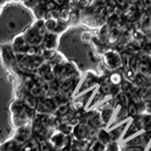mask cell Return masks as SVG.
I'll list each match as a JSON object with an SVG mask.
<instances>
[{"instance_id": "cell-24", "label": "cell", "mask_w": 151, "mask_h": 151, "mask_svg": "<svg viewBox=\"0 0 151 151\" xmlns=\"http://www.w3.org/2000/svg\"><path fill=\"white\" fill-rule=\"evenodd\" d=\"M115 6L118 9L122 12H125L126 9L130 6L129 0H114Z\"/></svg>"}, {"instance_id": "cell-6", "label": "cell", "mask_w": 151, "mask_h": 151, "mask_svg": "<svg viewBox=\"0 0 151 151\" xmlns=\"http://www.w3.org/2000/svg\"><path fill=\"white\" fill-rule=\"evenodd\" d=\"M32 129L31 126H24L17 127V129L14 133V136L12 137V139L16 142L19 145H22L26 143L27 141H28L30 138H32Z\"/></svg>"}, {"instance_id": "cell-35", "label": "cell", "mask_w": 151, "mask_h": 151, "mask_svg": "<svg viewBox=\"0 0 151 151\" xmlns=\"http://www.w3.org/2000/svg\"><path fill=\"white\" fill-rule=\"evenodd\" d=\"M147 151H151V145H149V148H148V150Z\"/></svg>"}, {"instance_id": "cell-23", "label": "cell", "mask_w": 151, "mask_h": 151, "mask_svg": "<svg viewBox=\"0 0 151 151\" xmlns=\"http://www.w3.org/2000/svg\"><path fill=\"white\" fill-rule=\"evenodd\" d=\"M106 148H107L106 145H104L100 142L96 140L91 145H90L89 150L90 151H106Z\"/></svg>"}, {"instance_id": "cell-4", "label": "cell", "mask_w": 151, "mask_h": 151, "mask_svg": "<svg viewBox=\"0 0 151 151\" xmlns=\"http://www.w3.org/2000/svg\"><path fill=\"white\" fill-rule=\"evenodd\" d=\"M0 60L9 68L17 66V56L14 53L12 46H3L0 49Z\"/></svg>"}, {"instance_id": "cell-34", "label": "cell", "mask_w": 151, "mask_h": 151, "mask_svg": "<svg viewBox=\"0 0 151 151\" xmlns=\"http://www.w3.org/2000/svg\"><path fill=\"white\" fill-rule=\"evenodd\" d=\"M9 27H14L15 26H14V24H12V23H9Z\"/></svg>"}, {"instance_id": "cell-22", "label": "cell", "mask_w": 151, "mask_h": 151, "mask_svg": "<svg viewBox=\"0 0 151 151\" xmlns=\"http://www.w3.org/2000/svg\"><path fill=\"white\" fill-rule=\"evenodd\" d=\"M59 21L63 23V24H67L71 21V12L66 8L63 9H61L60 12V16H59Z\"/></svg>"}, {"instance_id": "cell-20", "label": "cell", "mask_w": 151, "mask_h": 151, "mask_svg": "<svg viewBox=\"0 0 151 151\" xmlns=\"http://www.w3.org/2000/svg\"><path fill=\"white\" fill-rule=\"evenodd\" d=\"M124 126L125 125H121L119 127H115V129H113L112 130L109 131V133H110V136H111V142H116L118 139L121 137V134L123 133V129H124Z\"/></svg>"}, {"instance_id": "cell-9", "label": "cell", "mask_w": 151, "mask_h": 151, "mask_svg": "<svg viewBox=\"0 0 151 151\" xmlns=\"http://www.w3.org/2000/svg\"><path fill=\"white\" fill-rule=\"evenodd\" d=\"M59 45V35L56 33L47 32L44 37L42 42V46L45 50H56Z\"/></svg>"}, {"instance_id": "cell-2", "label": "cell", "mask_w": 151, "mask_h": 151, "mask_svg": "<svg viewBox=\"0 0 151 151\" xmlns=\"http://www.w3.org/2000/svg\"><path fill=\"white\" fill-rule=\"evenodd\" d=\"M103 63L110 70H117L123 67L122 55L115 50H109L103 55Z\"/></svg>"}, {"instance_id": "cell-1", "label": "cell", "mask_w": 151, "mask_h": 151, "mask_svg": "<svg viewBox=\"0 0 151 151\" xmlns=\"http://www.w3.org/2000/svg\"><path fill=\"white\" fill-rule=\"evenodd\" d=\"M12 113V121L14 127H20L28 126L29 122H33L35 118V111L27 108L21 99L14 100L9 107Z\"/></svg>"}, {"instance_id": "cell-17", "label": "cell", "mask_w": 151, "mask_h": 151, "mask_svg": "<svg viewBox=\"0 0 151 151\" xmlns=\"http://www.w3.org/2000/svg\"><path fill=\"white\" fill-rule=\"evenodd\" d=\"M126 113H127V115L129 117H130L132 120L135 119V118H137L140 115L138 108H137L135 104L133 102H131V101L129 103V105L127 106V108L126 109Z\"/></svg>"}, {"instance_id": "cell-8", "label": "cell", "mask_w": 151, "mask_h": 151, "mask_svg": "<svg viewBox=\"0 0 151 151\" xmlns=\"http://www.w3.org/2000/svg\"><path fill=\"white\" fill-rule=\"evenodd\" d=\"M25 36V39L29 46H41L42 42V38L38 31L34 28V27L31 26L23 33Z\"/></svg>"}, {"instance_id": "cell-36", "label": "cell", "mask_w": 151, "mask_h": 151, "mask_svg": "<svg viewBox=\"0 0 151 151\" xmlns=\"http://www.w3.org/2000/svg\"><path fill=\"white\" fill-rule=\"evenodd\" d=\"M1 149H2V144H0V151H1Z\"/></svg>"}, {"instance_id": "cell-33", "label": "cell", "mask_w": 151, "mask_h": 151, "mask_svg": "<svg viewBox=\"0 0 151 151\" xmlns=\"http://www.w3.org/2000/svg\"><path fill=\"white\" fill-rule=\"evenodd\" d=\"M129 2L130 5H133V6H135V5H137L139 2H141V0H129Z\"/></svg>"}, {"instance_id": "cell-31", "label": "cell", "mask_w": 151, "mask_h": 151, "mask_svg": "<svg viewBox=\"0 0 151 151\" xmlns=\"http://www.w3.org/2000/svg\"><path fill=\"white\" fill-rule=\"evenodd\" d=\"M69 151H82V149L80 148L79 145H72L70 146Z\"/></svg>"}, {"instance_id": "cell-15", "label": "cell", "mask_w": 151, "mask_h": 151, "mask_svg": "<svg viewBox=\"0 0 151 151\" xmlns=\"http://www.w3.org/2000/svg\"><path fill=\"white\" fill-rule=\"evenodd\" d=\"M121 34H122L121 29H120L118 26L117 27H111L110 34H109V38H108V42H109V44H111V45L115 44V42L118 40H120Z\"/></svg>"}, {"instance_id": "cell-14", "label": "cell", "mask_w": 151, "mask_h": 151, "mask_svg": "<svg viewBox=\"0 0 151 151\" xmlns=\"http://www.w3.org/2000/svg\"><path fill=\"white\" fill-rule=\"evenodd\" d=\"M96 140L98 142H100L101 144H103L104 145H108L109 144L111 143V136L110 133L105 130L104 129H100L96 131Z\"/></svg>"}, {"instance_id": "cell-12", "label": "cell", "mask_w": 151, "mask_h": 151, "mask_svg": "<svg viewBox=\"0 0 151 151\" xmlns=\"http://www.w3.org/2000/svg\"><path fill=\"white\" fill-rule=\"evenodd\" d=\"M19 151H40V144L35 137H32L20 146Z\"/></svg>"}, {"instance_id": "cell-21", "label": "cell", "mask_w": 151, "mask_h": 151, "mask_svg": "<svg viewBox=\"0 0 151 151\" xmlns=\"http://www.w3.org/2000/svg\"><path fill=\"white\" fill-rule=\"evenodd\" d=\"M110 81L112 85H115V86H120V85L124 81V78H123V76L118 73V72H113L110 77Z\"/></svg>"}, {"instance_id": "cell-7", "label": "cell", "mask_w": 151, "mask_h": 151, "mask_svg": "<svg viewBox=\"0 0 151 151\" xmlns=\"http://www.w3.org/2000/svg\"><path fill=\"white\" fill-rule=\"evenodd\" d=\"M11 46L13 52L16 55H26L28 48H29V45L27 42L23 33L18 34L16 37H14Z\"/></svg>"}, {"instance_id": "cell-25", "label": "cell", "mask_w": 151, "mask_h": 151, "mask_svg": "<svg viewBox=\"0 0 151 151\" xmlns=\"http://www.w3.org/2000/svg\"><path fill=\"white\" fill-rule=\"evenodd\" d=\"M125 78H126V80H127V81H129L131 83H134L135 79H136V72L135 71H133L132 69H127L125 70Z\"/></svg>"}, {"instance_id": "cell-11", "label": "cell", "mask_w": 151, "mask_h": 151, "mask_svg": "<svg viewBox=\"0 0 151 151\" xmlns=\"http://www.w3.org/2000/svg\"><path fill=\"white\" fill-rule=\"evenodd\" d=\"M20 99L27 108L31 109V110L36 111L37 106H38V102H39V99H38L37 97H35L34 96H32V94H30L29 93L26 92L25 93L23 94V96Z\"/></svg>"}, {"instance_id": "cell-32", "label": "cell", "mask_w": 151, "mask_h": 151, "mask_svg": "<svg viewBox=\"0 0 151 151\" xmlns=\"http://www.w3.org/2000/svg\"><path fill=\"white\" fill-rule=\"evenodd\" d=\"M145 111L151 113V100L150 101H145Z\"/></svg>"}, {"instance_id": "cell-30", "label": "cell", "mask_w": 151, "mask_h": 151, "mask_svg": "<svg viewBox=\"0 0 151 151\" xmlns=\"http://www.w3.org/2000/svg\"><path fill=\"white\" fill-rule=\"evenodd\" d=\"M143 49L145 50V52H146V53H150L151 52V41L150 42L145 41L144 45H143Z\"/></svg>"}, {"instance_id": "cell-26", "label": "cell", "mask_w": 151, "mask_h": 151, "mask_svg": "<svg viewBox=\"0 0 151 151\" xmlns=\"http://www.w3.org/2000/svg\"><path fill=\"white\" fill-rule=\"evenodd\" d=\"M41 0H25L24 1V5L28 8V9H35L37 7H39L41 5Z\"/></svg>"}, {"instance_id": "cell-28", "label": "cell", "mask_w": 151, "mask_h": 151, "mask_svg": "<svg viewBox=\"0 0 151 151\" xmlns=\"http://www.w3.org/2000/svg\"><path fill=\"white\" fill-rule=\"evenodd\" d=\"M83 107H84V103L82 101H75L70 104V111L77 112L78 111L83 110Z\"/></svg>"}, {"instance_id": "cell-18", "label": "cell", "mask_w": 151, "mask_h": 151, "mask_svg": "<svg viewBox=\"0 0 151 151\" xmlns=\"http://www.w3.org/2000/svg\"><path fill=\"white\" fill-rule=\"evenodd\" d=\"M98 82V78L96 77V76L94 75H89L88 77L86 78V79H85V81L83 82L82 84V88H81V91L82 90H86L88 89L89 87L91 86H93L94 84H96Z\"/></svg>"}, {"instance_id": "cell-5", "label": "cell", "mask_w": 151, "mask_h": 151, "mask_svg": "<svg viewBox=\"0 0 151 151\" xmlns=\"http://www.w3.org/2000/svg\"><path fill=\"white\" fill-rule=\"evenodd\" d=\"M92 130L93 129L88 126V124H86L85 122H81L78 125L74 127L73 135L75 137V139L78 140V142L86 141L88 138L91 137Z\"/></svg>"}, {"instance_id": "cell-13", "label": "cell", "mask_w": 151, "mask_h": 151, "mask_svg": "<svg viewBox=\"0 0 151 151\" xmlns=\"http://www.w3.org/2000/svg\"><path fill=\"white\" fill-rule=\"evenodd\" d=\"M114 103L115 105H119L123 109H127L130 103V97L127 93L121 92L114 96Z\"/></svg>"}, {"instance_id": "cell-19", "label": "cell", "mask_w": 151, "mask_h": 151, "mask_svg": "<svg viewBox=\"0 0 151 151\" xmlns=\"http://www.w3.org/2000/svg\"><path fill=\"white\" fill-rule=\"evenodd\" d=\"M60 21L56 20V19H45V25L47 32H52L54 33L57 27H58Z\"/></svg>"}, {"instance_id": "cell-3", "label": "cell", "mask_w": 151, "mask_h": 151, "mask_svg": "<svg viewBox=\"0 0 151 151\" xmlns=\"http://www.w3.org/2000/svg\"><path fill=\"white\" fill-rule=\"evenodd\" d=\"M47 140H48L49 144L51 145L52 148L54 150H59V151H63V149H65L70 143L69 137L63 134L60 130L53 131V133L49 136V138Z\"/></svg>"}, {"instance_id": "cell-29", "label": "cell", "mask_w": 151, "mask_h": 151, "mask_svg": "<svg viewBox=\"0 0 151 151\" xmlns=\"http://www.w3.org/2000/svg\"><path fill=\"white\" fill-rule=\"evenodd\" d=\"M145 146H131V145H127L124 151H145Z\"/></svg>"}, {"instance_id": "cell-27", "label": "cell", "mask_w": 151, "mask_h": 151, "mask_svg": "<svg viewBox=\"0 0 151 151\" xmlns=\"http://www.w3.org/2000/svg\"><path fill=\"white\" fill-rule=\"evenodd\" d=\"M40 144V151H52L53 148H52L51 145L49 144L48 140H41V141H38Z\"/></svg>"}, {"instance_id": "cell-10", "label": "cell", "mask_w": 151, "mask_h": 151, "mask_svg": "<svg viewBox=\"0 0 151 151\" xmlns=\"http://www.w3.org/2000/svg\"><path fill=\"white\" fill-rule=\"evenodd\" d=\"M87 124L92 129H94L96 131L98 129H102V127L104 126V123L102 121V118H101V115H100V111H93L91 114L88 115Z\"/></svg>"}, {"instance_id": "cell-16", "label": "cell", "mask_w": 151, "mask_h": 151, "mask_svg": "<svg viewBox=\"0 0 151 151\" xmlns=\"http://www.w3.org/2000/svg\"><path fill=\"white\" fill-rule=\"evenodd\" d=\"M113 112H114V109L113 108H103L100 111V115L104 125H106L110 122L111 118L113 115Z\"/></svg>"}]
</instances>
